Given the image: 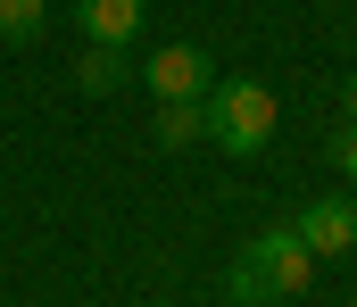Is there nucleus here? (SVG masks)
Wrapping results in <instances>:
<instances>
[{
  "instance_id": "f257e3e1",
  "label": "nucleus",
  "mask_w": 357,
  "mask_h": 307,
  "mask_svg": "<svg viewBox=\"0 0 357 307\" xmlns=\"http://www.w3.org/2000/svg\"><path fill=\"white\" fill-rule=\"evenodd\" d=\"M199 116H208V141H216V150H233V158H258V150L274 141V92H266V84H250V75L208 84Z\"/></svg>"
},
{
  "instance_id": "9d476101",
  "label": "nucleus",
  "mask_w": 357,
  "mask_h": 307,
  "mask_svg": "<svg viewBox=\"0 0 357 307\" xmlns=\"http://www.w3.org/2000/svg\"><path fill=\"white\" fill-rule=\"evenodd\" d=\"M341 108H349V125H357V67H349V84H341Z\"/></svg>"
},
{
  "instance_id": "39448f33",
  "label": "nucleus",
  "mask_w": 357,
  "mask_h": 307,
  "mask_svg": "<svg viewBox=\"0 0 357 307\" xmlns=\"http://www.w3.org/2000/svg\"><path fill=\"white\" fill-rule=\"evenodd\" d=\"M75 33H84V42H116V50H125V42L142 33V0H75Z\"/></svg>"
},
{
  "instance_id": "7ed1b4c3",
  "label": "nucleus",
  "mask_w": 357,
  "mask_h": 307,
  "mask_svg": "<svg viewBox=\"0 0 357 307\" xmlns=\"http://www.w3.org/2000/svg\"><path fill=\"white\" fill-rule=\"evenodd\" d=\"M133 75L150 84V100H208V84H216V58H208L199 42H167V50H150Z\"/></svg>"
},
{
  "instance_id": "20e7f679",
  "label": "nucleus",
  "mask_w": 357,
  "mask_h": 307,
  "mask_svg": "<svg viewBox=\"0 0 357 307\" xmlns=\"http://www.w3.org/2000/svg\"><path fill=\"white\" fill-rule=\"evenodd\" d=\"M291 233L316 249V266H324V258H349L357 249V200H307L291 216Z\"/></svg>"
},
{
  "instance_id": "423d86ee",
  "label": "nucleus",
  "mask_w": 357,
  "mask_h": 307,
  "mask_svg": "<svg viewBox=\"0 0 357 307\" xmlns=\"http://www.w3.org/2000/svg\"><path fill=\"white\" fill-rule=\"evenodd\" d=\"M125 75H133V58H125L116 42H84V58H75V84H84V92H116Z\"/></svg>"
},
{
  "instance_id": "0eeeda50",
  "label": "nucleus",
  "mask_w": 357,
  "mask_h": 307,
  "mask_svg": "<svg viewBox=\"0 0 357 307\" xmlns=\"http://www.w3.org/2000/svg\"><path fill=\"white\" fill-rule=\"evenodd\" d=\"M158 150H191V141H208V116H199V100H158Z\"/></svg>"
},
{
  "instance_id": "6e6552de",
  "label": "nucleus",
  "mask_w": 357,
  "mask_h": 307,
  "mask_svg": "<svg viewBox=\"0 0 357 307\" xmlns=\"http://www.w3.org/2000/svg\"><path fill=\"white\" fill-rule=\"evenodd\" d=\"M42 33V0H0V42H33Z\"/></svg>"
},
{
  "instance_id": "f03ea898",
  "label": "nucleus",
  "mask_w": 357,
  "mask_h": 307,
  "mask_svg": "<svg viewBox=\"0 0 357 307\" xmlns=\"http://www.w3.org/2000/svg\"><path fill=\"white\" fill-rule=\"evenodd\" d=\"M241 266H250V274L266 283V299H299V291L316 283V249H307V241H299L291 224H266V233H258V241L241 249Z\"/></svg>"
},
{
  "instance_id": "1a4fd4ad",
  "label": "nucleus",
  "mask_w": 357,
  "mask_h": 307,
  "mask_svg": "<svg viewBox=\"0 0 357 307\" xmlns=\"http://www.w3.org/2000/svg\"><path fill=\"white\" fill-rule=\"evenodd\" d=\"M333 166L357 183V125H349V133H333Z\"/></svg>"
}]
</instances>
